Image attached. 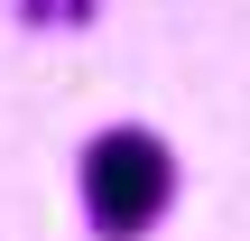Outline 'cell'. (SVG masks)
Listing matches in <instances>:
<instances>
[{"label":"cell","instance_id":"obj_1","mask_svg":"<svg viewBox=\"0 0 250 241\" xmlns=\"http://www.w3.org/2000/svg\"><path fill=\"white\" fill-rule=\"evenodd\" d=\"M74 204H83L93 241H148L167 223V204H176V149L148 121L93 130L83 158H74Z\"/></svg>","mask_w":250,"mask_h":241},{"label":"cell","instance_id":"obj_2","mask_svg":"<svg viewBox=\"0 0 250 241\" xmlns=\"http://www.w3.org/2000/svg\"><path fill=\"white\" fill-rule=\"evenodd\" d=\"M19 9V28H65V0H9Z\"/></svg>","mask_w":250,"mask_h":241},{"label":"cell","instance_id":"obj_3","mask_svg":"<svg viewBox=\"0 0 250 241\" xmlns=\"http://www.w3.org/2000/svg\"><path fill=\"white\" fill-rule=\"evenodd\" d=\"M93 9H102V0H65V28H93Z\"/></svg>","mask_w":250,"mask_h":241}]
</instances>
